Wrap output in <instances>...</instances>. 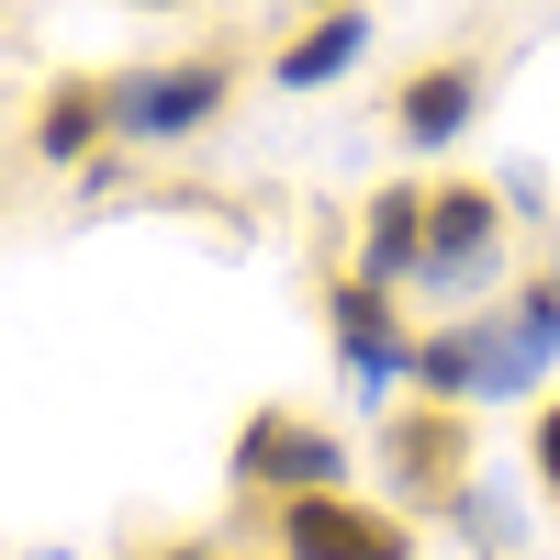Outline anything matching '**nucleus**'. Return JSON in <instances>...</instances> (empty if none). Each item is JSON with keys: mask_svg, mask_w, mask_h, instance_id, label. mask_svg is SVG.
<instances>
[{"mask_svg": "<svg viewBox=\"0 0 560 560\" xmlns=\"http://www.w3.org/2000/svg\"><path fill=\"white\" fill-rule=\"evenodd\" d=\"M236 493H258V504L348 493V448H337V427H314V415H292V404H258L247 427H236Z\"/></svg>", "mask_w": 560, "mask_h": 560, "instance_id": "1", "label": "nucleus"}, {"mask_svg": "<svg viewBox=\"0 0 560 560\" xmlns=\"http://www.w3.org/2000/svg\"><path fill=\"white\" fill-rule=\"evenodd\" d=\"M224 90H236V57H179V68L113 79V147H179L224 113Z\"/></svg>", "mask_w": 560, "mask_h": 560, "instance_id": "2", "label": "nucleus"}, {"mask_svg": "<svg viewBox=\"0 0 560 560\" xmlns=\"http://www.w3.org/2000/svg\"><path fill=\"white\" fill-rule=\"evenodd\" d=\"M269 516H280V560H415V527L359 493H303V504H269Z\"/></svg>", "mask_w": 560, "mask_h": 560, "instance_id": "3", "label": "nucleus"}, {"mask_svg": "<svg viewBox=\"0 0 560 560\" xmlns=\"http://www.w3.org/2000/svg\"><path fill=\"white\" fill-rule=\"evenodd\" d=\"M504 247V202L482 191V179H438L427 191V269L415 280H459V269H482Z\"/></svg>", "mask_w": 560, "mask_h": 560, "instance_id": "4", "label": "nucleus"}, {"mask_svg": "<svg viewBox=\"0 0 560 560\" xmlns=\"http://www.w3.org/2000/svg\"><path fill=\"white\" fill-rule=\"evenodd\" d=\"M482 113V57H427L404 90H393V124L415 135V147H459Z\"/></svg>", "mask_w": 560, "mask_h": 560, "instance_id": "5", "label": "nucleus"}, {"mask_svg": "<svg viewBox=\"0 0 560 560\" xmlns=\"http://www.w3.org/2000/svg\"><path fill=\"white\" fill-rule=\"evenodd\" d=\"M427 269V191H415V179H382V191L359 202V280H415Z\"/></svg>", "mask_w": 560, "mask_h": 560, "instance_id": "6", "label": "nucleus"}, {"mask_svg": "<svg viewBox=\"0 0 560 560\" xmlns=\"http://www.w3.org/2000/svg\"><path fill=\"white\" fill-rule=\"evenodd\" d=\"M404 382L427 393V404H471V393H493V314H459V325H438V337H415Z\"/></svg>", "mask_w": 560, "mask_h": 560, "instance_id": "7", "label": "nucleus"}, {"mask_svg": "<svg viewBox=\"0 0 560 560\" xmlns=\"http://www.w3.org/2000/svg\"><path fill=\"white\" fill-rule=\"evenodd\" d=\"M102 147H113V79H57L34 102V158L79 168V158H102Z\"/></svg>", "mask_w": 560, "mask_h": 560, "instance_id": "8", "label": "nucleus"}, {"mask_svg": "<svg viewBox=\"0 0 560 560\" xmlns=\"http://www.w3.org/2000/svg\"><path fill=\"white\" fill-rule=\"evenodd\" d=\"M325 314H337V348L370 370V382H393V370L415 359L404 337H393V292L382 280H359V269H337V292H325Z\"/></svg>", "mask_w": 560, "mask_h": 560, "instance_id": "9", "label": "nucleus"}, {"mask_svg": "<svg viewBox=\"0 0 560 560\" xmlns=\"http://www.w3.org/2000/svg\"><path fill=\"white\" fill-rule=\"evenodd\" d=\"M393 471H404V493H448L459 482V448H471V427H459V404H415V415H393Z\"/></svg>", "mask_w": 560, "mask_h": 560, "instance_id": "10", "label": "nucleus"}, {"mask_svg": "<svg viewBox=\"0 0 560 560\" xmlns=\"http://www.w3.org/2000/svg\"><path fill=\"white\" fill-rule=\"evenodd\" d=\"M549 348H560V280H527V292L493 314V393L538 382V359H549Z\"/></svg>", "mask_w": 560, "mask_h": 560, "instance_id": "11", "label": "nucleus"}, {"mask_svg": "<svg viewBox=\"0 0 560 560\" xmlns=\"http://www.w3.org/2000/svg\"><path fill=\"white\" fill-rule=\"evenodd\" d=\"M359 45H370L359 12H314V23L269 57V79H280V90H325V79H348V68H359Z\"/></svg>", "mask_w": 560, "mask_h": 560, "instance_id": "12", "label": "nucleus"}, {"mask_svg": "<svg viewBox=\"0 0 560 560\" xmlns=\"http://www.w3.org/2000/svg\"><path fill=\"white\" fill-rule=\"evenodd\" d=\"M527 459H538V482H549V493H560V393H549V404H538V427H527Z\"/></svg>", "mask_w": 560, "mask_h": 560, "instance_id": "13", "label": "nucleus"}, {"mask_svg": "<svg viewBox=\"0 0 560 560\" xmlns=\"http://www.w3.org/2000/svg\"><path fill=\"white\" fill-rule=\"evenodd\" d=\"M158 560H224V549H202V538H179V549H158Z\"/></svg>", "mask_w": 560, "mask_h": 560, "instance_id": "14", "label": "nucleus"}, {"mask_svg": "<svg viewBox=\"0 0 560 560\" xmlns=\"http://www.w3.org/2000/svg\"><path fill=\"white\" fill-rule=\"evenodd\" d=\"M314 12H359V0H314Z\"/></svg>", "mask_w": 560, "mask_h": 560, "instance_id": "15", "label": "nucleus"}]
</instances>
